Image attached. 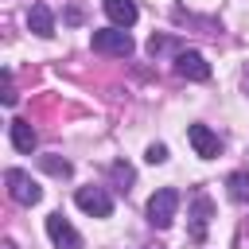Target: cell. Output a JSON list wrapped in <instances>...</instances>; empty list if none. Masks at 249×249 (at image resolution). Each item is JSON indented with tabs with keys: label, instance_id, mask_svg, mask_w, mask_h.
I'll use <instances>...</instances> for the list:
<instances>
[{
	"label": "cell",
	"instance_id": "8992f818",
	"mask_svg": "<svg viewBox=\"0 0 249 249\" xmlns=\"http://www.w3.org/2000/svg\"><path fill=\"white\" fill-rule=\"evenodd\" d=\"M175 74L187 78V82H206L210 78V62L198 51H179L175 54Z\"/></svg>",
	"mask_w": 249,
	"mask_h": 249
},
{
	"label": "cell",
	"instance_id": "30bf717a",
	"mask_svg": "<svg viewBox=\"0 0 249 249\" xmlns=\"http://www.w3.org/2000/svg\"><path fill=\"white\" fill-rule=\"evenodd\" d=\"M35 144H39V136H35V128L27 124V121H12V148L16 152H23V156H31L35 152Z\"/></svg>",
	"mask_w": 249,
	"mask_h": 249
},
{
	"label": "cell",
	"instance_id": "e0dca14e",
	"mask_svg": "<svg viewBox=\"0 0 249 249\" xmlns=\"http://www.w3.org/2000/svg\"><path fill=\"white\" fill-rule=\"evenodd\" d=\"M4 249H16V245H12V241H4Z\"/></svg>",
	"mask_w": 249,
	"mask_h": 249
},
{
	"label": "cell",
	"instance_id": "9c48e42d",
	"mask_svg": "<svg viewBox=\"0 0 249 249\" xmlns=\"http://www.w3.org/2000/svg\"><path fill=\"white\" fill-rule=\"evenodd\" d=\"M27 27H31L39 39H51V35H54V16H51V8H47V4H31Z\"/></svg>",
	"mask_w": 249,
	"mask_h": 249
},
{
	"label": "cell",
	"instance_id": "6da1fadb",
	"mask_svg": "<svg viewBox=\"0 0 249 249\" xmlns=\"http://www.w3.org/2000/svg\"><path fill=\"white\" fill-rule=\"evenodd\" d=\"M89 47L97 51V54H117V58H128L132 54V35L124 31V27H105V31H93L89 35Z\"/></svg>",
	"mask_w": 249,
	"mask_h": 249
},
{
	"label": "cell",
	"instance_id": "277c9868",
	"mask_svg": "<svg viewBox=\"0 0 249 249\" xmlns=\"http://www.w3.org/2000/svg\"><path fill=\"white\" fill-rule=\"evenodd\" d=\"M74 202H78V210H86L93 218H109L113 214V195L105 187H78Z\"/></svg>",
	"mask_w": 249,
	"mask_h": 249
},
{
	"label": "cell",
	"instance_id": "7a4b0ae2",
	"mask_svg": "<svg viewBox=\"0 0 249 249\" xmlns=\"http://www.w3.org/2000/svg\"><path fill=\"white\" fill-rule=\"evenodd\" d=\"M175 210H179V191L175 187H163V191H156L148 198V222L156 230H167L175 222Z\"/></svg>",
	"mask_w": 249,
	"mask_h": 249
},
{
	"label": "cell",
	"instance_id": "4fadbf2b",
	"mask_svg": "<svg viewBox=\"0 0 249 249\" xmlns=\"http://www.w3.org/2000/svg\"><path fill=\"white\" fill-rule=\"evenodd\" d=\"M230 195H233L237 202L249 198V175H245V171H233V175H230Z\"/></svg>",
	"mask_w": 249,
	"mask_h": 249
},
{
	"label": "cell",
	"instance_id": "5b68a950",
	"mask_svg": "<svg viewBox=\"0 0 249 249\" xmlns=\"http://www.w3.org/2000/svg\"><path fill=\"white\" fill-rule=\"evenodd\" d=\"M47 237L54 241V249H82V233L62 214H47Z\"/></svg>",
	"mask_w": 249,
	"mask_h": 249
},
{
	"label": "cell",
	"instance_id": "3957f363",
	"mask_svg": "<svg viewBox=\"0 0 249 249\" xmlns=\"http://www.w3.org/2000/svg\"><path fill=\"white\" fill-rule=\"evenodd\" d=\"M4 183H8V195H12L19 206H35V202L43 198V187H39L27 171H19V167H8V171H4Z\"/></svg>",
	"mask_w": 249,
	"mask_h": 249
},
{
	"label": "cell",
	"instance_id": "52a82bcc",
	"mask_svg": "<svg viewBox=\"0 0 249 249\" xmlns=\"http://www.w3.org/2000/svg\"><path fill=\"white\" fill-rule=\"evenodd\" d=\"M187 140H191L195 156H202V160H214V156L222 152V140H218V132H214L210 124H191V128H187Z\"/></svg>",
	"mask_w": 249,
	"mask_h": 249
},
{
	"label": "cell",
	"instance_id": "8fae6325",
	"mask_svg": "<svg viewBox=\"0 0 249 249\" xmlns=\"http://www.w3.org/2000/svg\"><path fill=\"white\" fill-rule=\"evenodd\" d=\"M210 210H214V206H210V198H202V195H198V198H195V237H202V233H206V218H210Z\"/></svg>",
	"mask_w": 249,
	"mask_h": 249
},
{
	"label": "cell",
	"instance_id": "2e32d148",
	"mask_svg": "<svg viewBox=\"0 0 249 249\" xmlns=\"http://www.w3.org/2000/svg\"><path fill=\"white\" fill-rule=\"evenodd\" d=\"M4 105H16V86H12V74H4Z\"/></svg>",
	"mask_w": 249,
	"mask_h": 249
},
{
	"label": "cell",
	"instance_id": "9a60e30c",
	"mask_svg": "<svg viewBox=\"0 0 249 249\" xmlns=\"http://www.w3.org/2000/svg\"><path fill=\"white\" fill-rule=\"evenodd\" d=\"M113 179H117V183H132V167H124V163H113Z\"/></svg>",
	"mask_w": 249,
	"mask_h": 249
},
{
	"label": "cell",
	"instance_id": "ba28073f",
	"mask_svg": "<svg viewBox=\"0 0 249 249\" xmlns=\"http://www.w3.org/2000/svg\"><path fill=\"white\" fill-rule=\"evenodd\" d=\"M101 8H105V16L113 19V27H124V31H128V27L136 23V16H140L132 0H101Z\"/></svg>",
	"mask_w": 249,
	"mask_h": 249
},
{
	"label": "cell",
	"instance_id": "7c38bea8",
	"mask_svg": "<svg viewBox=\"0 0 249 249\" xmlns=\"http://www.w3.org/2000/svg\"><path fill=\"white\" fill-rule=\"evenodd\" d=\"M39 163H43V171H51V175H58V179H66L74 167L66 163V160H58V156H39Z\"/></svg>",
	"mask_w": 249,
	"mask_h": 249
},
{
	"label": "cell",
	"instance_id": "5bb4252c",
	"mask_svg": "<svg viewBox=\"0 0 249 249\" xmlns=\"http://www.w3.org/2000/svg\"><path fill=\"white\" fill-rule=\"evenodd\" d=\"M144 160H148V163H163V160H167V148H163V144H148Z\"/></svg>",
	"mask_w": 249,
	"mask_h": 249
}]
</instances>
